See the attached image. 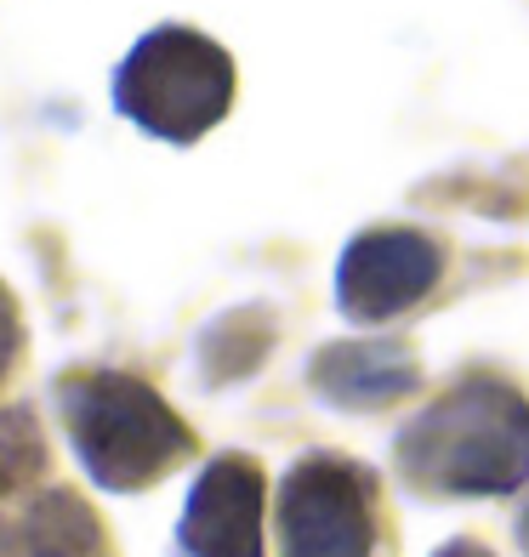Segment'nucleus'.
<instances>
[{
  "mask_svg": "<svg viewBox=\"0 0 529 557\" xmlns=\"http://www.w3.org/2000/svg\"><path fill=\"white\" fill-rule=\"evenodd\" d=\"M398 472L433 495H513L529 484V398L467 375L398 433Z\"/></svg>",
  "mask_w": 529,
  "mask_h": 557,
  "instance_id": "nucleus-1",
  "label": "nucleus"
},
{
  "mask_svg": "<svg viewBox=\"0 0 529 557\" xmlns=\"http://www.w3.org/2000/svg\"><path fill=\"white\" fill-rule=\"evenodd\" d=\"M58 416L91 484L132 495L194 449L188 421L125 370H74L58 382Z\"/></svg>",
  "mask_w": 529,
  "mask_h": 557,
  "instance_id": "nucleus-2",
  "label": "nucleus"
},
{
  "mask_svg": "<svg viewBox=\"0 0 529 557\" xmlns=\"http://www.w3.org/2000/svg\"><path fill=\"white\" fill-rule=\"evenodd\" d=\"M114 109L160 143H199L234 109V58L188 23H160L120 58Z\"/></svg>",
  "mask_w": 529,
  "mask_h": 557,
  "instance_id": "nucleus-3",
  "label": "nucleus"
},
{
  "mask_svg": "<svg viewBox=\"0 0 529 557\" xmlns=\"http://www.w3.org/2000/svg\"><path fill=\"white\" fill-rule=\"evenodd\" d=\"M280 552L285 557H370L376 490L370 472L342 455H302L280 484Z\"/></svg>",
  "mask_w": 529,
  "mask_h": 557,
  "instance_id": "nucleus-4",
  "label": "nucleus"
},
{
  "mask_svg": "<svg viewBox=\"0 0 529 557\" xmlns=\"http://www.w3.org/2000/svg\"><path fill=\"white\" fill-rule=\"evenodd\" d=\"M444 278V245L421 227H370L336 262V308L353 324H387L433 296Z\"/></svg>",
  "mask_w": 529,
  "mask_h": 557,
  "instance_id": "nucleus-5",
  "label": "nucleus"
},
{
  "mask_svg": "<svg viewBox=\"0 0 529 557\" xmlns=\"http://www.w3.org/2000/svg\"><path fill=\"white\" fill-rule=\"evenodd\" d=\"M176 546L188 557H262V467L250 455H211L199 467Z\"/></svg>",
  "mask_w": 529,
  "mask_h": 557,
  "instance_id": "nucleus-6",
  "label": "nucleus"
},
{
  "mask_svg": "<svg viewBox=\"0 0 529 557\" xmlns=\"http://www.w3.org/2000/svg\"><path fill=\"white\" fill-rule=\"evenodd\" d=\"M308 382L336 410H387L421 387L416 352L405 342H331L313 352Z\"/></svg>",
  "mask_w": 529,
  "mask_h": 557,
  "instance_id": "nucleus-7",
  "label": "nucleus"
},
{
  "mask_svg": "<svg viewBox=\"0 0 529 557\" xmlns=\"http://www.w3.org/2000/svg\"><path fill=\"white\" fill-rule=\"evenodd\" d=\"M97 541L91 506L69 490H46L17 518H0V557H91Z\"/></svg>",
  "mask_w": 529,
  "mask_h": 557,
  "instance_id": "nucleus-8",
  "label": "nucleus"
},
{
  "mask_svg": "<svg viewBox=\"0 0 529 557\" xmlns=\"http://www.w3.org/2000/svg\"><path fill=\"white\" fill-rule=\"evenodd\" d=\"M17 342H23V331H17V308H12L7 285H0V375L12 370V359H17Z\"/></svg>",
  "mask_w": 529,
  "mask_h": 557,
  "instance_id": "nucleus-9",
  "label": "nucleus"
},
{
  "mask_svg": "<svg viewBox=\"0 0 529 557\" xmlns=\"http://www.w3.org/2000/svg\"><path fill=\"white\" fill-rule=\"evenodd\" d=\"M524 546H529V512H524Z\"/></svg>",
  "mask_w": 529,
  "mask_h": 557,
  "instance_id": "nucleus-10",
  "label": "nucleus"
},
{
  "mask_svg": "<svg viewBox=\"0 0 529 557\" xmlns=\"http://www.w3.org/2000/svg\"><path fill=\"white\" fill-rule=\"evenodd\" d=\"M0 490H7V472H0Z\"/></svg>",
  "mask_w": 529,
  "mask_h": 557,
  "instance_id": "nucleus-11",
  "label": "nucleus"
}]
</instances>
